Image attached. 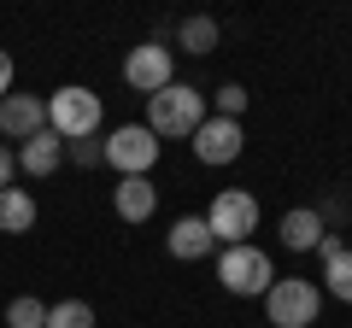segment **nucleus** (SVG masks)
<instances>
[{"mask_svg":"<svg viewBox=\"0 0 352 328\" xmlns=\"http://www.w3.org/2000/svg\"><path fill=\"white\" fill-rule=\"evenodd\" d=\"M200 124H206V94L188 89V82H170V89H159L147 100V129L159 141H182V135H194Z\"/></svg>","mask_w":352,"mask_h":328,"instance_id":"obj_1","label":"nucleus"},{"mask_svg":"<svg viewBox=\"0 0 352 328\" xmlns=\"http://www.w3.org/2000/svg\"><path fill=\"white\" fill-rule=\"evenodd\" d=\"M217 281H223L235 299H264L270 293V281H276V264H270V253H258V246H217Z\"/></svg>","mask_w":352,"mask_h":328,"instance_id":"obj_2","label":"nucleus"},{"mask_svg":"<svg viewBox=\"0 0 352 328\" xmlns=\"http://www.w3.org/2000/svg\"><path fill=\"white\" fill-rule=\"evenodd\" d=\"M317 311H323V288L305 276H276L270 293H264V316L270 328H311Z\"/></svg>","mask_w":352,"mask_h":328,"instance_id":"obj_3","label":"nucleus"},{"mask_svg":"<svg viewBox=\"0 0 352 328\" xmlns=\"http://www.w3.org/2000/svg\"><path fill=\"white\" fill-rule=\"evenodd\" d=\"M47 129H53L59 141H88L94 129H100V94L82 89V82L47 94Z\"/></svg>","mask_w":352,"mask_h":328,"instance_id":"obj_4","label":"nucleus"},{"mask_svg":"<svg viewBox=\"0 0 352 328\" xmlns=\"http://www.w3.org/2000/svg\"><path fill=\"white\" fill-rule=\"evenodd\" d=\"M206 229H212L217 246H247V235L258 229V200L247 188H223L206 211Z\"/></svg>","mask_w":352,"mask_h":328,"instance_id":"obj_5","label":"nucleus"},{"mask_svg":"<svg viewBox=\"0 0 352 328\" xmlns=\"http://www.w3.org/2000/svg\"><path fill=\"white\" fill-rule=\"evenodd\" d=\"M106 164H112L118 176H147L153 164H159V135L147 124H124L106 135Z\"/></svg>","mask_w":352,"mask_h":328,"instance_id":"obj_6","label":"nucleus"},{"mask_svg":"<svg viewBox=\"0 0 352 328\" xmlns=\"http://www.w3.org/2000/svg\"><path fill=\"white\" fill-rule=\"evenodd\" d=\"M124 82L135 94H159V89H170L176 82V59H170V47L164 41H141V47H129V59H124Z\"/></svg>","mask_w":352,"mask_h":328,"instance_id":"obj_7","label":"nucleus"},{"mask_svg":"<svg viewBox=\"0 0 352 328\" xmlns=\"http://www.w3.org/2000/svg\"><path fill=\"white\" fill-rule=\"evenodd\" d=\"M194 159L200 164H212V170H223V164H235L241 159V147H247V135H241V124L235 117H206L200 129H194Z\"/></svg>","mask_w":352,"mask_h":328,"instance_id":"obj_8","label":"nucleus"},{"mask_svg":"<svg viewBox=\"0 0 352 328\" xmlns=\"http://www.w3.org/2000/svg\"><path fill=\"white\" fill-rule=\"evenodd\" d=\"M0 129L12 141H30L47 129V100H36V94H6L0 100Z\"/></svg>","mask_w":352,"mask_h":328,"instance_id":"obj_9","label":"nucleus"},{"mask_svg":"<svg viewBox=\"0 0 352 328\" xmlns=\"http://www.w3.org/2000/svg\"><path fill=\"white\" fill-rule=\"evenodd\" d=\"M164 246H170V258H182V264H200V258L217 253L212 229H206V217H176L170 235H164Z\"/></svg>","mask_w":352,"mask_h":328,"instance_id":"obj_10","label":"nucleus"},{"mask_svg":"<svg viewBox=\"0 0 352 328\" xmlns=\"http://www.w3.org/2000/svg\"><path fill=\"white\" fill-rule=\"evenodd\" d=\"M317 258H323V288L340 305H352V246H340V235H323L317 240Z\"/></svg>","mask_w":352,"mask_h":328,"instance_id":"obj_11","label":"nucleus"},{"mask_svg":"<svg viewBox=\"0 0 352 328\" xmlns=\"http://www.w3.org/2000/svg\"><path fill=\"white\" fill-rule=\"evenodd\" d=\"M112 205H118L124 223H147L153 205H159V188H153L147 176H124V182H118V194H112Z\"/></svg>","mask_w":352,"mask_h":328,"instance_id":"obj_12","label":"nucleus"},{"mask_svg":"<svg viewBox=\"0 0 352 328\" xmlns=\"http://www.w3.org/2000/svg\"><path fill=\"white\" fill-rule=\"evenodd\" d=\"M323 211H311V205H300V211L282 217V246L288 253H317V240H323Z\"/></svg>","mask_w":352,"mask_h":328,"instance_id":"obj_13","label":"nucleus"},{"mask_svg":"<svg viewBox=\"0 0 352 328\" xmlns=\"http://www.w3.org/2000/svg\"><path fill=\"white\" fill-rule=\"evenodd\" d=\"M59 159H65V141L53 135V129L30 135V141H24V152H18V164H24L30 176H53V170H59Z\"/></svg>","mask_w":352,"mask_h":328,"instance_id":"obj_14","label":"nucleus"},{"mask_svg":"<svg viewBox=\"0 0 352 328\" xmlns=\"http://www.w3.org/2000/svg\"><path fill=\"white\" fill-rule=\"evenodd\" d=\"M36 229V200L24 188H6L0 194V235H30Z\"/></svg>","mask_w":352,"mask_h":328,"instance_id":"obj_15","label":"nucleus"},{"mask_svg":"<svg viewBox=\"0 0 352 328\" xmlns=\"http://www.w3.org/2000/svg\"><path fill=\"white\" fill-rule=\"evenodd\" d=\"M47 328H94V305H88V299H59V305H47Z\"/></svg>","mask_w":352,"mask_h":328,"instance_id":"obj_16","label":"nucleus"},{"mask_svg":"<svg viewBox=\"0 0 352 328\" xmlns=\"http://www.w3.org/2000/svg\"><path fill=\"white\" fill-rule=\"evenodd\" d=\"M6 328H47V305H41L36 293H18V299L6 305Z\"/></svg>","mask_w":352,"mask_h":328,"instance_id":"obj_17","label":"nucleus"},{"mask_svg":"<svg viewBox=\"0 0 352 328\" xmlns=\"http://www.w3.org/2000/svg\"><path fill=\"white\" fill-rule=\"evenodd\" d=\"M176 36H182V47H188L194 59L217 47V24H212V18H182V30H176Z\"/></svg>","mask_w":352,"mask_h":328,"instance_id":"obj_18","label":"nucleus"},{"mask_svg":"<svg viewBox=\"0 0 352 328\" xmlns=\"http://www.w3.org/2000/svg\"><path fill=\"white\" fill-rule=\"evenodd\" d=\"M241 112H247V89H241V82H223V89H217V117H235L241 124Z\"/></svg>","mask_w":352,"mask_h":328,"instance_id":"obj_19","label":"nucleus"},{"mask_svg":"<svg viewBox=\"0 0 352 328\" xmlns=\"http://www.w3.org/2000/svg\"><path fill=\"white\" fill-rule=\"evenodd\" d=\"M71 159H76V164H100V159H106V141H94V135H88V141H71Z\"/></svg>","mask_w":352,"mask_h":328,"instance_id":"obj_20","label":"nucleus"},{"mask_svg":"<svg viewBox=\"0 0 352 328\" xmlns=\"http://www.w3.org/2000/svg\"><path fill=\"white\" fill-rule=\"evenodd\" d=\"M6 94H12V53L0 47V100H6Z\"/></svg>","mask_w":352,"mask_h":328,"instance_id":"obj_21","label":"nucleus"},{"mask_svg":"<svg viewBox=\"0 0 352 328\" xmlns=\"http://www.w3.org/2000/svg\"><path fill=\"white\" fill-rule=\"evenodd\" d=\"M6 188H12V152L0 147V194H6Z\"/></svg>","mask_w":352,"mask_h":328,"instance_id":"obj_22","label":"nucleus"}]
</instances>
